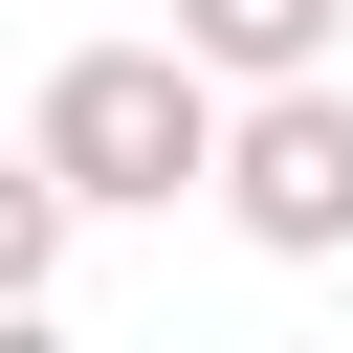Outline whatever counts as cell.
<instances>
[{
    "label": "cell",
    "instance_id": "1",
    "mask_svg": "<svg viewBox=\"0 0 353 353\" xmlns=\"http://www.w3.org/2000/svg\"><path fill=\"white\" fill-rule=\"evenodd\" d=\"M22 154L66 176V221H154V199H199L221 88H199L176 44H66V66H44V110H22Z\"/></svg>",
    "mask_w": 353,
    "mask_h": 353
},
{
    "label": "cell",
    "instance_id": "2",
    "mask_svg": "<svg viewBox=\"0 0 353 353\" xmlns=\"http://www.w3.org/2000/svg\"><path fill=\"white\" fill-rule=\"evenodd\" d=\"M199 199H221L265 265H331V243H353V88H331V66H287V88H221V154H199Z\"/></svg>",
    "mask_w": 353,
    "mask_h": 353
},
{
    "label": "cell",
    "instance_id": "3",
    "mask_svg": "<svg viewBox=\"0 0 353 353\" xmlns=\"http://www.w3.org/2000/svg\"><path fill=\"white\" fill-rule=\"evenodd\" d=\"M154 44H176L199 88H287V66H331V44H353V0H176Z\"/></svg>",
    "mask_w": 353,
    "mask_h": 353
},
{
    "label": "cell",
    "instance_id": "4",
    "mask_svg": "<svg viewBox=\"0 0 353 353\" xmlns=\"http://www.w3.org/2000/svg\"><path fill=\"white\" fill-rule=\"evenodd\" d=\"M44 265H66V176L0 154V309H44Z\"/></svg>",
    "mask_w": 353,
    "mask_h": 353
},
{
    "label": "cell",
    "instance_id": "5",
    "mask_svg": "<svg viewBox=\"0 0 353 353\" xmlns=\"http://www.w3.org/2000/svg\"><path fill=\"white\" fill-rule=\"evenodd\" d=\"M0 353H66V331H44V309H0Z\"/></svg>",
    "mask_w": 353,
    "mask_h": 353
}]
</instances>
